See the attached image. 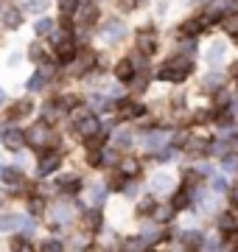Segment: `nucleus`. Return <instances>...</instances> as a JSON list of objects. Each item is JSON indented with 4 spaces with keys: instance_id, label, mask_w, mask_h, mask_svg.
<instances>
[{
    "instance_id": "nucleus-1",
    "label": "nucleus",
    "mask_w": 238,
    "mask_h": 252,
    "mask_svg": "<svg viewBox=\"0 0 238 252\" xmlns=\"http://www.w3.org/2000/svg\"><path fill=\"white\" fill-rule=\"evenodd\" d=\"M26 140L31 146H45V143H56V137L51 135V129L45 126V121L42 124H37V126H31L28 129V135H26Z\"/></svg>"
},
{
    "instance_id": "nucleus-2",
    "label": "nucleus",
    "mask_w": 238,
    "mask_h": 252,
    "mask_svg": "<svg viewBox=\"0 0 238 252\" xmlns=\"http://www.w3.org/2000/svg\"><path fill=\"white\" fill-rule=\"evenodd\" d=\"M165 143H168V132H157V129H151V132L143 135V146H146L149 152H160V149H165Z\"/></svg>"
},
{
    "instance_id": "nucleus-3",
    "label": "nucleus",
    "mask_w": 238,
    "mask_h": 252,
    "mask_svg": "<svg viewBox=\"0 0 238 252\" xmlns=\"http://www.w3.org/2000/svg\"><path fill=\"white\" fill-rule=\"evenodd\" d=\"M123 36H126L123 20H110V23L104 26V39H107V42H120Z\"/></svg>"
},
{
    "instance_id": "nucleus-4",
    "label": "nucleus",
    "mask_w": 238,
    "mask_h": 252,
    "mask_svg": "<svg viewBox=\"0 0 238 252\" xmlns=\"http://www.w3.org/2000/svg\"><path fill=\"white\" fill-rule=\"evenodd\" d=\"M59 165H62V157H59L56 152H42V160H39V177L54 174Z\"/></svg>"
},
{
    "instance_id": "nucleus-5",
    "label": "nucleus",
    "mask_w": 238,
    "mask_h": 252,
    "mask_svg": "<svg viewBox=\"0 0 238 252\" xmlns=\"http://www.w3.org/2000/svg\"><path fill=\"white\" fill-rule=\"evenodd\" d=\"M73 129H76V135H82V137H92L95 132H98V121L92 115H84V118H79L73 124Z\"/></svg>"
},
{
    "instance_id": "nucleus-6",
    "label": "nucleus",
    "mask_w": 238,
    "mask_h": 252,
    "mask_svg": "<svg viewBox=\"0 0 238 252\" xmlns=\"http://www.w3.org/2000/svg\"><path fill=\"white\" fill-rule=\"evenodd\" d=\"M138 48H140V54L151 56L157 51V34H151L149 28H143V31L138 34Z\"/></svg>"
},
{
    "instance_id": "nucleus-7",
    "label": "nucleus",
    "mask_w": 238,
    "mask_h": 252,
    "mask_svg": "<svg viewBox=\"0 0 238 252\" xmlns=\"http://www.w3.org/2000/svg\"><path fill=\"white\" fill-rule=\"evenodd\" d=\"M23 143H26V135H23L20 129H6V132H3V146H6V149L20 152V149H23Z\"/></svg>"
},
{
    "instance_id": "nucleus-8",
    "label": "nucleus",
    "mask_w": 238,
    "mask_h": 252,
    "mask_svg": "<svg viewBox=\"0 0 238 252\" xmlns=\"http://www.w3.org/2000/svg\"><path fill=\"white\" fill-rule=\"evenodd\" d=\"M224 56H227V45H224L221 39L210 42V48H208V62H210L213 67H219V64L224 62Z\"/></svg>"
},
{
    "instance_id": "nucleus-9",
    "label": "nucleus",
    "mask_w": 238,
    "mask_h": 252,
    "mask_svg": "<svg viewBox=\"0 0 238 252\" xmlns=\"http://www.w3.org/2000/svg\"><path fill=\"white\" fill-rule=\"evenodd\" d=\"M0 23L6 28H17L20 23H23V11L14 9V6H6V9L0 11Z\"/></svg>"
},
{
    "instance_id": "nucleus-10",
    "label": "nucleus",
    "mask_w": 238,
    "mask_h": 252,
    "mask_svg": "<svg viewBox=\"0 0 238 252\" xmlns=\"http://www.w3.org/2000/svg\"><path fill=\"white\" fill-rule=\"evenodd\" d=\"M205 26H208V20H202V17H191V20H185L182 26H179V34L185 36H196L205 31Z\"/></svg>"
},
{
    "instance_id": "nucleus-11",
    "label": "nucleus",
    "mask_w": 238,
    "mask_h": 252,
    "mask_svg": "<svg viewBox=\"0 0 238 252\" xmlns=\"http://www.w3.org/2000/svg\"><path fill=\"white\" fill-rule=\"evenodd\" d=\"M34 112V104L28 98H23V101H17V104H11V109H9V118L11 121H20V118H28Z\"/></svg>"
},
{
    "instance_id": "nucleus-12",
    "label": "nucleus",
    "mask_w": 238,
    "mask_h": 252,
    "mask_svg": "<svg viewBox=\"0 0 238 252\" xmlns=\"http://www.w3.org/2000/svg\"><path fill=\"white\" fill-rule=\"evenodd\" d=\"M73 59H76V62H73V67H70V70H73V73H84L92 62H95V54H90V51H82V54H76Z\"/></svg>"
},
{
    "instance_id": "nucleus-13",
    "label": "nucleus",
    "mask_w": 238,
    "mask_h": 252,
    "mask_svg": "<svg viewBox=\"0 0 238 252\" xmlns=\"http://www.w3.org/2000/svg\"><path fill=\"white\" fill-rule=\"evenodd\" d=\"M132 76H135V64H132V59H120V62L115 64V79L129 81Z\"/></svg>"
},
{
    "instance_id": "nucleus-14",
    "label": "nucleus",
    "mask_w": 238,
    "mask_h": 252,
    "mask_svg": "<svg viewBox=\"0 0 238 252\" xmlns=\"http://www.w3.org/2000/svg\"><path fill=\"white\" fill-rule=\"evenodd\" d=\"M95 20H98V9H95L92 3H87V6L79 9V23H82V26H92Z\"/></svg>"
},
{
    "instance_id": "nucleus-15",
    "label": "nucleus",
    "mask_w": 238,
    "mask_h": 252,
    "mask_svg": "<svg viewBox=\"0 0 238 252\" xmlns=\"http://www.w3.org/2000/svg\"><path fill=\"white\" fill-rule=\"evenodd\" d=\"M219 227L224 230V233H236V230H238V210L224 213V216L219 219Z\"/></svg>"
},
{
    "instance_id": "nucleus-16",
    "label": "nucleus",
    "mask_w": 238,
    "mask_h": 252,
    "mask_svg": "<svg viewBox=\"0 0 238 252\" xmlns=\"http://www.w3.org/2000/svg\"><path fill=\"white\" fill-rule=\"evenodd\" d=\"M151 188H154L157 193H165V190H171V188H174V180H171L168 174H157L154 180H151Z\"/></svg>"
},
{
    "instance_id": "nucleus-17",
    "label": "nucleus",
    "mask_w": 238,
    "mask_h": 252,
    "mask_svg": "<svg viewBox=\"0 0 238 252\" xmlns=\"http://www.w3.org/2000/svg\"><path fill=\"white\" fill-rule=\"evenodd\" d=\"M56 54H59V62H73V56H76V48L70 39H64L62 45H56Z\"/></svg>"
},
{
    "instance_id": "nucleus-18",
    "label": "nucleus",
    "mask_w": 238,
    "mask_h": 252,
    "mask_svg": "<svg viewBox=\"0 0 238 252\" xmlns=\"http://www.w3.org/2000/svg\"><path fill=\"white\" fill-rule=\"evenodd\" d=\"M87 196H90V205H104V199H107V190H104V185H90V190H87Z\"/></svg>"
},
{
    "instance_id": "nucleus-19",
    "label": "nucleus",
    "mask_w": 238,
    "mask_h": 252,
    "mask_svg": "<svg viewBox=\"0 0 238 252\" xmlns=\"http://www.w3.org/2000/svg\"><path fill=\"white\" fill-rule=\"evenodd\" d=\"M160 79L163 81H185V73L171 67V64H165V67H160Z\"/></svg>"
},
{
    "instance_id": "nucleus-20",
    "label": "nucleus",
    "mask_w": 238,
    "mask_h": 252,
    "mask_svg": "<svg viewBox=\"0 0 238 252\" xmlns=\"http://www.w3.org/2000/svg\"><path fill=\"white\" fill-rule=\"evenodd\" d=\"M221 84H224V76H219V73H210V76H208V79L202 81V90L213 93V90H219Z\"/></svg>"
},
{
    "instance_id": "nucleus-21",
    "label": "nucleus",
    "mask_w": 238,
    "mask_h": 252,
    "mask_svg": "<svg viewBox=\"0 0 238 252\" xmlns=\"http://www.w3.org/2000/svg\"><path fill=\"white\" fill-rule=\"evenodd\" d=\"M23 224L20 216H0V233H9V230H17Z\"/></svg>"
},
{
    "instance_id": "nucleus-22",
    "label": "nucleus",
    "mask_w": 238,
    "mask_h": 252,
    "mask_svg": "<svg viewBox=\"0 0 238 252\" xmlns=\"http://www.w3.org/2000/svg\"><path fill=\"white\" fill-rule=\"evenodd\" d=\"M179 241L185 244V247H202V233H196V230H188V233H182L179 235Z\"/></svg>"
},
{
    "instance_id": "nucleus-23",
    "label": "nucleus",
    "mask_w": 238,
    "mask_h": 252,
    "mask_svg": "<svg viewBox=\"0 0 238 252\" xmlns=\"http://www.w3.org/2000/svg\"><path fill=\"white\" fill-rule=\"evenodd\" d=\"M45 84H48V76H45V73H34V76L28 79V90H31V93L45 90Z\"/></svg>"
},
{
    "instance_id": "nucleus-24",
    "label": "nucleus",
    "mask_w": 238,
    "mask_h": 252,
    "mask_svg": "<svg viewBox=\"0 0 238 252\" xmlns=\"http://www.w3.org/2000/svg\"><path fill=\"white\" fill-rule=\"evenodd\" d=\"M221 28H224L227 34H238V14L236 11H230L227 17H221Z\"/></svg>"
},
{
    "instance_id": "nucleus-25",
    "label": "nucleus",
    "mask_w": 238,
    "mask_h": 252,
    "mask_svg": "<svg viewBox=\"0 0 238 252\" xmlns=\"http://www.w3.org/2000/svg\"><path fill=\"white\" fill-rule=\"evenodd\" d=\"M76 95H62V98H56V109L59 112H67V109H76Z\"/></svg>"
},
{
    "instance_id": "nucleus-26",
    "label": "nucleus",
    "mask_w": 238,
    "mask_h": 252,
    "mask_svg": "<svg viewBox=\"0 0 238 252\" xmlns=\"http://www.w3.org/2000/svg\"><path fill=\"white\" fill-rule=\"evenodd\" d=\"M135 115H143V107L140 104H123L120 107V118H135Z\"/></svg>"
},
{
    "instance_id": "nucleus-27",
    "label": "nucleus",
    "mask_w": 238,
    "mask_h": 252,
    "mask_svg": "<svg viewBox=\"0 0 238 252\" xmlns=\"http://www.w3.org/2000/svg\"><path fill=\"white\" fill-rule=\"evenodd\" d=\"M115 143H118V149H129L132 146V135H129L126 129H120V132H115V137H112Z\"/></svg>"
},
{
    "instance_id": "nucleus-28",
    "label": "nucleus",
    "mask_w": 238,
    "mask_h": 252,
    "mask_svg": "<svg viewBox=\"0 0 238 252\" xmlns=\"http://www.w3.org/2000/svg\"><path fill=\"white\" fill-rule=\"evenodd\" d=\"M0 180L9 182V185H17V182H20V171H17V168H3V171H0Z\"/></svg>"
},
{
    "instance_id": "nucleus-29",
    "label": "nucleus",
    "mask_w": 238,
    "mask_h": 252,
    "mask_svg": "<svg viewBox=\"0 0 238 252\" xmlns=\"http://www.w3.org/2000/svg\"><path fill=\"white\" fill-rule=\"evenodd\" d=\"M48 0H23V11H45Z\"/></svg>"
},
{
    "instance_id": "nucleus-30",
    "label": "nucleus",
    "mask_w": 238,
    "mask_h": 252,
    "mask_svg": "<svg viewBox=\"0 0 238 252\" xmlns=\"http://www.w3.org/2000/svg\"><path fill=\"white\" fill-rule=\"evenodd\" d=\"M34 31H37V34H51V31H54V20H51V17L37 20V26H34Z\"/></svg>"
},
{
    "instance_id": "nucleus-31",
    "label": "nucleus",
    "mask_w": 238,
    "mask_h": 252,
    "mask_svg": "<svg viewBox=\"0 0 238 252\" xmlns=\"http://www.w3.org/2000/svg\"><path fill=\"white\" fill-rule=\"evenodd\" d=\"M84 227H87V230H98V227H101V216L95 213V210L84 216Z\"/></svg>"
},
{
    "instance_id": "nucleus-32",
    "label": "nucleus",
    "mask_w": 238,
    "mask_h": 252,
    "mask_svg": "<svg viewBox=\"0 0 238 252\" xmlns=\"http://www.w3.org/2000/svg\"><path fill=\"white\" fill-rule=\"evenodd\" d=\"M154 219L157 221H171L174 219V207H160V210L154 207Z\"/></svg>"
},
{
    "instance_id": "nucleus-33",
    "label": "nucleus",
    "mask_w": 238,
    "mask_h": 252,
    "mask_svg": "<svg viewBox=\"0 0 238 252\" xmlns=\"http://www.w3.org/2000/svg\"><path fill=\"white\" fill-rule=\"evenodd\" d=\"M90 107L101 112V109H110V104H107V98H104V95H92V98H90Z\"/></svg>"
},
{
    "instance_id": "nucleus-34",
    "label": "nucleus",
    "mask_w": 238,
    "mask_h": 252,
    "mask_svg": "<svg viewBox=\"0 0 238 252\" xmlns=\"http://www.w3.org/2000/svg\"><path fill=\"white\" fill-rule=\"evenodd\" d=\"M59 188H67V193H73V190L79 188V180H76V177H64V180L59 182Z\"/></svg>"
},
{
    "instance_id": "nucleus-35",
    "label": "nucleus",
    "mask_w": 238,
    "mask_h": 252,
    "mask_svg": "<svg viewBox=\"0 0 238 252\" xmlns=\"http://www.w3.org/2000/svg\"><path fill=\"white\" fill-rule=\"evenodd\" d=\"M205 140H188V152L191 154H199V152H205Z\"/></svg>"
},
{
    "instance_id": "nucleus-36",
    "label": "nucleus",
    "mask_w": 238,
    "mask_h": 252,
    "mask_svg": "<svg viewBox=\"0 0 238 252\" xmlns=\"http://www.w3.org/2000/svg\"><path fill=\"white\" fill-rule=\"evenodd\" d=\"M28 54H31V59H37V62H42V59H45V56H42V45H39V42H34V45L28 48Z\"/></svg>"
},
{
    "instance_id": "nucleus-37",
    "label": "nucleus",
    "mask_w": 238,
    "mask_h": 252,
    "mask_svg": "<svg viewBox=\"0 0 238 252\" xmlns=\"http://www.w3.org/2000/svg\"><path fill=\"white\" fill-rule=\"evenodd\" d=\"M146 87H149V81L143 79V76H138V81H135V76H132V90L135 93H143Z\"/></svg>"
},
{
    "instance_id": "nucleus-38",
    "label": "nucleus",
    "mask_w": 238,
    "mask_h": 252,
    "mask_svg": "<svg viewBox=\"0 0 238 252\" xmlns=\"http://www.w3.org/2000/svg\"><path fill=\"white\" fill-rule=\"evenodd\" d=\"M101 162H104V165H115V162H118V154L115 152H104L101 154Z\"/></svg>"
},
{
    "instance_id": "nucleus-39",
    "label": "nucleus",
    "mask_w": 238,
    "mask_h": 252,
    "mask_svg": "<svg viewBox=\"0 0 238 252\" xmlns=\"http://www.w3.org/2000/svg\"><path fill=\"white\" fill-rule=\"evenodd\" d=\"M48 36H51V42H54V45H62L64 39H67V34H64V31H51Z\"/></svg>"
},
{
    "instance_id": "nucleus-40",
    "label": "nucleus",
    "mask_w": 238,
    "mask_h": 252,
    "mask_svg": "<svg viewBox=\"0 0 238 252\" xmlns=\"http://www.w3.org/2000/svg\"><path fill=\"white\" fill-rule=\"evenodd\" d=\"M59 6H62L64 14H73L76 11V0H59Z\"/></svg>"
},
{
    "instance_id": "nucleus-41",
    "label": "nucleus",
    "mask_w": 238,
    "mask_h": 252,
    "mask_svg": "<svg viewBox=\"0 0 238 252\" xmlns=\"http://www.w3.org/2000/svg\"><path fill=\"white\" fill-rule=\"evenodd\" d=\"M188 202H191V196H188L185 190H182V193H177V196H174V207H185V205H188Z\"/></svg>"
},
{
    "instance_id": "nucleus-42",
    "label": "nucleus",
    "mask_w": 238,
    "mask_h": 252,
    "mask_svg": "<svg viewBox=\"0 0 238 252\" xmlns=\"http://www.w3.org/2000/svg\"><path fill=\"white\" fill-rule=\"evenodd\" d=\"M224 171H238V160L236 157H224Z\"/></svg>"
},
{
    "instance_id": "nucleus-43",
    "label": "nucleus",
    "mask_w": 238,
    "mask_h": 252,
    "mask_svg": "<svg viewBox=\"0 0 238 252\" xmlns=\"http://www.w3.org/2000/svg\"><path fill=\"white\" fill-rule=\"evenodd\" d=\"M123 193L126 196H138V182H123Z\"/></svg>"
},
{
    "instance_id": "nucleus-44",
    "label": "nucleus",
    "mask_w": 238,
    "mask_h": 252,
    "mask_svg": "<svg viewBox=\"0 0 238 252\" xmlns=\"http://www.w3.org/2000/svg\"><path fill=\"white\" fill-rule=\"evenodd\" d=\"M140 213H154V199H143L140 202Z\"/></svg>"
},
{
    "instance_id": "nucleus-45",
    "label": "nucleus",
    "mask_w": 238,
    "mask_h": 252,
    "mask_svg": "<svg viewBox=\"0 0 238 252\" xmlns=\"http://www.w3.org/2000/svg\"><path fill=\"white\" fill-rule=\"evenodd\" d=\"M42 210H45V205H42V199H31V213H34V216H39Z\"/></svg>"
},
{
    "instance_id": "nucleus-46",
    "label": "nucleus",
    "mask_w": 238,
    "mask_h": 252,
    "mask_svg": "<svg viewBox=\"0 0 238 252\" xmlns=\"http://www.w3.org/2000/svg\"><path fill=\"white\" fill-rule=\"evenodd\" d=\"M123 171L126 174H138V160H126L123 162Z\"/></svg>"
},
{
    "instance_id": "nucleus-47",
    "label": "nucleus",
    "mask_w": 238,
    "mask_h": 252,
    "mask_svg": "<svg viewBox=\"0 0 238 252\" xmlns=\"http://www.w3.org/2000/svg\"><path fill=\"white\" fill-rule=\"evenodd\" d=\"M213 188L216 190H227V180H224V177H213Z\"/></svg>"
},
{
    "instance_id": "nucleus-48",
    "label": "nucleus",
    "mask_w": 238,
    "mask_h": 252,
    "mask_svg": "<svg viewBox=\"0 0 238 252\" xmlns=\"http://www.w3.org/2000/svg\"><path fill=\"white\" fill-rule=\"evenodd\" d=\"M110 185H112V188H123V177H120V174H112Z\"/></svg>"
},
{
    "instance_id": "nucleus-49",
    "label": "nucleus",
    "mask_w": 238,
    "mask_h": 252,
    "mask_svg": "<svg viewBox=\"0 0 238 252\" xmlns=\"http://www.w3.org/2000/svg\"><path fill=\"white\" fill-rule=\"evenodd\" d=\"M11 247H14V250H31V244H28L26 238H17V241L11 244Z\"/></svg>"
},
{
    "instance_id": "nucleus-50",
    "label": "nucleus",
    "mask_w": 238,
    "mask_h": 252,
    "mask_svg": "<svg viewBox=\"0 0 238 252\" xmlns=\"http://www.w3.org/2000/svg\"><path fill=\"white\" fill-rule=\"evenodd\" d=\"M42 250H62V244H59V241H45Z\"/></svg>"
},
{
    "instance_id": "nucleus-51",
    "label": "nucleus",
    "mask_w": 238,
    "mask_h": 252,
    "mask_svg": "<svg viewBox=\"0 0 238 252\" xmlns=\"http://www.w3.org/2000/svg\"><path fill=\"white\" fill-rule=\"evenodd\" d=\"M118 3H120V9H123V11H129L132 6H135V0H118Z\"/></svg>"
},
{
    "instance_id": "nucleus-52",
    "label": "nucleus",
    "mask_w": 238,
    "mask_h": 252,
    "mask_svg": "<svg viewBox=\"0 0 238 252\" xmlns=\"http://www.w3.org/2000/svg\"><path fill=\"white\" fill-rule=\"evenodd\" d=\"M230 199H233V205H238V185L233 190H230Z\"/></svg>"
},
{
    "instance_id": "nucleus-53",
    "label": "nucleus",
    "mask_w": 238,
    "mask_h": 252,
    "mask_svg": "<svg viewBox=\"0 0 238 252\" xmlns=\"http://www.w3.org/2000/svg\"><path fill=\"white\" fill-rule=\"evenodd\" d=\"M3 101H6V95H3V90H0V104H3Z\"/></svg>"
}]
</instances>
